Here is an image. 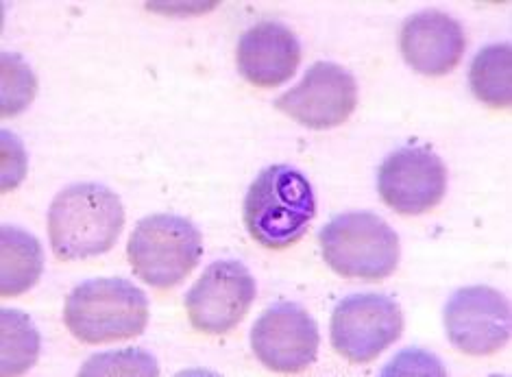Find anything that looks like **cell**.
I'll list each match as a JSON object with an SVG mask.
<instances>
[{
	"label": "cell",
	"mask_w": 512,
	"mask_h": 377,
	"mask_svg": "<svg viewBox=\"0 0 512 377\" xmlns=\"http://www.w3.org/2000/svg\"><path fill=\"white\" fill-rule=\"evenodd\" d=\"M125 227V208L101 184H72L48 210V238L59 260H88L112 249Z\"/></svg>",
	"instance_id": "6da1fadb"
},
{
	"label": "cell",
	"mask_w": 512,
	"mask_h": 377,
	"mask_svg": "<svg viewBox=\"0 0 512 377\" xmlns=\"http://www.w3.org/2000/svg\"><path fill=\"white\" fill-rule=\"evenodd\" d=\"M316 214L310 181L297 168L275 164L264 168L245 199L249 236L266 249H288L299 242Z\"/></svg>",
	"instance_id": "7a4b0ae2"
},
{
	"label": "cell",
	"mask_w": 512,
	"mask_h": 377,
	"mask_svg": "<svg viewBox=\"0 0 512 377\" xmlns=\"http://www.w3.org/2000/svg\"><path fill=\"white\" fill-rule=\"evenodd\" d=\"M64 323L72 336L88 345L129 340L149 325V299L129 279H90L68 295Z\"/></svg>",
	"instance_id": "3957f363"
},
{
	"label": "cell",
	"mask_w": 512,
	"mask_h": 377,
	"mask_svg": "<svg viewBox=\"0 0 512 377\" xmlns=\"http://www.w3.org/2000/svg\"><path fill=\"white\" fill-rule=\"evenodd\" d=\"M329 269L343 277L380 282L397 271L399 236L373 212H349L332 218L319 234Z\"/></svg>",
	"instance_id": "277c9868"
},
{
	"label": "cell",
	"mask_w": 512,
	"mask_h": 377,
	"mask_svg": "<svg viewBox=\"0 0 512 377\" xmlns=\"http://www.w3.org/2000/svg\"><path fill=\"white\" fill-rule=\"evenodd\" d=\"M203 253V234L177 214L146 216L133 229L127 258L144 284L168 290L194 271Z\"/></svg>",
	"instance_id": "5b68a950"
},
{
	"label": "cell",
	"mask_w": 512,
	"mask_h": 377,
	"mask_svg": "<svg viewBox=\"0 0 512 377\" xmlns=\"http://www.w3.org/2000/svg\"><path fill=\"white\" fill-rule=\"evenodd\" d=\"M404 332L399 303L386 295H351L332 314V347L353 364H369Z\"/></svg>",
	"instance_id": "8992f818"
},
{
	"label": "cell",
	"mask_w": 512,
	"mask_h": 377,
	"mask_svg": "<svg viewBox=\"0 0 512 377\" xmlns=\"http://www.w3.org/2000/svg\"><path fill=\"white\" fill-rule=\"evenodd\" d=\"M445 330L462 354L491 356L510 338V303L491 286L460 288L447 301Z\"/></svg>",
	"instance_id": "52a82bcc"
},
{
	"label": "cell",
	"mask_w": 512,
	"mask_h": 377,
	"mask_svg": "<svg viewBox=\"0 0 512 377\" xmlns=\"http://www.w3.org/2000/svg\"><path fill=\"white\" fill-rule=\"evenodd\" d=\"M255 299V279L238 260L214 262L190 288L186 312L194 330L227 334L245 319Z\"/></svg>",
	"instance_id": "ba28073f"
},
{
	"label": "cell",
	"mask_w": 512,
	"mask_h": 377,
	"mask_svg": "<svg viewBox=\"0 0 512 377\" xmlns=\"http://www.w3.org/2000/svg\"><path fill=\"white\" fill-rule=\"evenodd\" d=\"M319 325L297 303H277L268 308L251 330V349L266 369L301 373L319 356Z\"/></svg>",
	"instance_id": "9c48e42d"
},
{
	"label": "cell",
	"mask_w": 512,
	"mask_h": 377,
	"mask_svg": "<svg viewBox=\"0 0 512 377\" xmlns=\"http://www.w3.org/2000/svg\"><path fill=\"white\" fill-rule=\"evenodd\" d=\"M358 105V83L343 66L316 62L297 88L275 101L279 112L295 123L325 131L343 125Z\"/></svg>",
	"instance_id": "30bf717a"
},
{
	"label": "cell",
	"mask_w": 512,
	"mask_h": 377,
	"mask_svg": "<svg viewBox=\"0 0 512 377\" xmlns=\"http://www.w3.org/2000/svg\"><path fill=\"white\" fill-rule=\"evenodd\" d=\"M377 190L390 210L419 216L443 201L447 168L432 149L404 147L390 153L380 166Z\"/></svg>",
	"instance_id": "8fae6325"
},
{
	"label": "cell",
	"mask_w": 512,
	"mask_h": 377,
	"mask_svg": "<svg viewBox=\"0 0 512 377\" xmlns=\"http://www.w3.org/2000/svg\"><path fill=\"white\" fill-rule=\"evenodd\" d=\"M399 46L410 68L425 77H443L460 64L467 35L462 24L443 11H421L404 22Z\"/></svg>",
	"instance_id": "7c38bea8"
},
{
	"label": "cell",
	"mask_w": 512,
	"mask_h": 377,
	"mask_svg": "<svg viewBox=\"0 0 512 377\" xmlns=\"http://www.w3.org/2000/svg\"><path fill=\"white\" fill-rule=\"evenodd\" d=\"M301 62L297 35L279 22H260L238 42L240 75L258 88H277L292 79Z\"/></svg>",
	"instance_id": "4fadbf2b"
},
{
	"label": "cell",
	"mask_w": 512,
	"mask_h": 377,
	"mask_svg": "<svg viewBox=\"0 0 512 377\" xmlns=\"http://www.w3.org/2000/svg\"><path fill=\"white\" fill-rule=\"evenodd\" d=\"M44 251L38 238L14 225L0 227V295L20 297L40 282Z\"/></svg>",
	"instance_id": "5bb4252c"
},
{
	"label": "cell",
	"mask_w": 512,
	"mask_h": 377,
	"mask_svg": "<svg viewBox=\"0 0 512 377\" xmlns=\"http://www.w3.org/2000/svg\"><path fill=\"white\" fill-rule=\"evenodd\" d=\"M471 92L480 103L506 109L512 103V46L489 44L473 57L469 70Z\"/></svg>",
	"instance_id": "9a60e30c"
},
{
	"label": "cell",
	"mask_w": 512,
	"mask_h": 377,
	"mask_svg": "<svg viewBox=\"0 0 512 377\" xmlns=\"http://www.w3.org/2000/svg\"><path fill=\"white\" fill-rule=\"evenodd\" d=\"M40 332L27 312H0V347H3V375L27 373L40 358Z\"/></svg>",
	"instance_id": "2e32d148"
},
{
	"label": "cell",
	"mask_w": 512,
	"mask_h": 377,
	"mask_svg": "<svg viewBox=\"0 0 512 377\" xmlns=\"http://www.w3.org/2000/svg\"><path fill=\"white\" fill-rule=\"evenodd\" d=\"M0 77H3V94H0V114L18 116L27 109L38 94V77L20 55L3 53Z\"/></svg>",
	"instance_id": "e0dca14e"
},
{
	"label": "cell",
	"mask_w": 512,
	"mask_h": 377,
	"mask_svg": "<svg viewBox=\"0 0 512 377\" xmlns=\"http://www.w3.org/2000/svg\"><path fill=\"white\" fill-rule=\"evenodd\" d=\"M79 375L96 377V375H160V367L151 354L142 349H123L109 351V354H96L83 364Z\"/></svg>",
	"instance_id": "ac0fdd59"
},
{
	"label": "cell",
	"mask_w": 512,
	"mask_h": 377,
	"mask_svg": "<svg viewBox=\"0 0 512 377\" xmlns=\"http://www.w3.org/2000/svg\"><path fill=\"white\" fill-rule=\"evenodd\" d=\"M0 147H3V155H0L3 184H0V188H3V192H11L22 184L24 177H27V151H24L18 136H14L9 129L0 131Z\"/></svg>",
	"instance_id": "d6986e66"
}]
</instances>
